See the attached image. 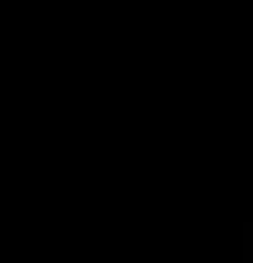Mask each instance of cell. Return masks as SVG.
I'll use <instances>...</instances> for the list:
<instances>
[{"label": "cell", "instance_id": "cell-1", "mask_svg": "<svg viewBox=\"0 0 253 263\" xmlns=\"http://www.w3.org/2000/svg\"><path fill=\"white\" fill-rule=\"evenodd\" d=\"M243 258L253 263V223H248V228H243Z\"/></svg>", "mask_w": 253, "mask_h": 263}]
</instances>
